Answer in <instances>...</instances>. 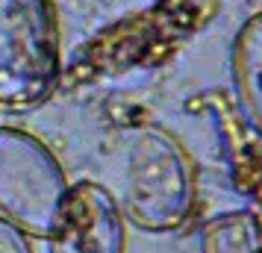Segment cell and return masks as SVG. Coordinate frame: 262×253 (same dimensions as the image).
I'll list each match as a JSON object with an SVG mask.
<instances>
[{
  "label": "cell",
  "mask_w": 262,
  "mask_h": 253,
  "mask_svg": "<svg viewBox=\"0 0 262 253\" xmlns=\"http://www.w3.org/2000/svg\"><path fill=\"white\" fill-rule=\"evenodd\" d=\"M194 209V168L174 135L142 127L127 153L124 215L147 233H174Z\"/></svg>",
  "instance_id": "cell-1"
},
{
  "label": "cell",
  "mask_w": 262,
  "mask_h": 253,
  "mask_svg": "<svg viewBox=\"0 0 262 253\" xmlns=\"http://www.w3.org/2000/svg\"><path fill=\"white\" fill-rule=\"evenodd\" d=\"M59 83V27L50 0H0V112L41 106Z\"/></svg>",
  "instance_id": "cell-2"
},
{
  "label": "cell",
  "mask_w": 262,
  "mask_h": 253,
  "mask_svg": "<svg viewBox=\"0 0 262 253\" xmlns=\"http://www.w3.org/2000/svg\"><path fill=\"white\" fill-rule=\"evenodd\" d=\"M71 182L38 135L0 124V221L30 239H50Z\"/></svg>",
  "instance_id": "cell-3"
},
{
  "label": "cell",
  "mask_w": 262,
  "mask_h": 253,
  "mask_svg": "<svg viewBox=\"0 0 262 253\" xmlns=\"http://www.w3.org/2000/svg\"><path fill=\"white\" fill-rule=\"evenodd\" d=\"M50 253H124L127 229L121 203L100 182L80 180L68 189Z\"/></svg>",
  "instance_id": "cell-4"
},
{
  "label": "cell",
  "mask_w": 262,
  "mask_h": 253,
  "mask_svg": "<svg viewBox=\"0 0 262 253\" xmlns=\"http://www.w3.org/2000/svg\"><path fill=\"white\" fill-rule=\"evenodd\" d=\"M233 80L248 121L262 133V12L250 15L233 38Z\"/></svg>",
  "instance_id": "cell-5"
},
{
  "label": "cell",
  "mask_w": 262,
  "mask_h": 253,
  "mask_svg": "<svg viewBox=\"0 0 262 253\" xmlns=\"http://www.w3.org/2000/svg\"><path fill=\"white\" fill-rule=\"evenodd\" d=\"M259 221L250 212H224L201 229V253H259Z\"/></svg>",
  "instance_id": "cell-6"
},
{
  "label": "cell",
  "mask_w": 262,
  "mask_h": 253,
  "mask_svg": "<svg viewBox=\"0 0 262 253\" xmlns=\"http://www.w3.org/2000/svg\"><path fill=\"white\" fill-rule=\"evenodd\" d=\"M0 253H33L30 236H24L21 229H15L12 224L0 221Z\"/></svg>",
  "instance_id": "cell-7"
},
{
  "label": "cell",
  "mask_w": 262,
  "mask_h": 253,
  "mask_svg": "<svg viewBox=\"0 0 262 253\" xmlns=\"http://www.w3.org/2000/svg\"><path fill=\"white\" fill-rule=\"evenodd\" d=\"M259 253H262V250H259Z\"/></svg>",
  "instance_id": "cell-8"
}]
</instances>
